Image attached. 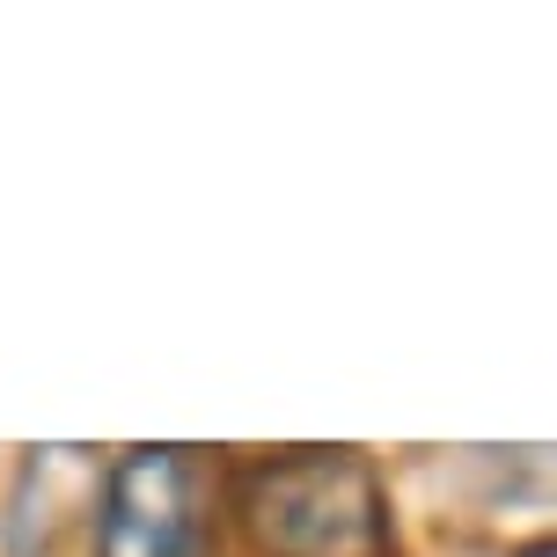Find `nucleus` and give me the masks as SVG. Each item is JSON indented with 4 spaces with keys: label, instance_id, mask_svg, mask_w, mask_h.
Returning a JSON list of instances; mask_svg holds the SVG:
<instances>
[{
    "label": "nucleus",
    "instance_id": "obj_1",
    "mask_svg": "<svg viewBox=\"0 0 557 557\" xmlns=\"http://www.w3.org/2000/svg\"><path fill=\"white\" fill-rule=\"evenodd\" d=\"M243 521H250L264 557H382L389 550L382 484L345 447H308V455H278V462L250 470Z\"/></svg>",
    "mask_w": 557,
    "mask_h": 557
},
{
    "label": "nucleus",
    "instance_id": "obj_2",
    "mask_svg": "<svg viewBox=\"0 0 557 557\" xmlns=\"http://www.w3.org/2000/svg\"><path fill=\"white\" fill-rule=\"evenodd\" d=\"M206 470L184 447H125L103 476L96 557H206Z\"/></svg>",
    "mask_w": 557,
    "mask_h": 557
},
{
    "label": "nucleus",
    "instance_id": "obj_3",
    "mask_svg": "<svg viewBox=\"0 0 557 557\" xmlns=\"http://www.w3.org/2000/svg\"><path fill=\"white\" fill-rule=\"evenodd\" d=\"M521 557H557V543H535V550H521Z\"/></svg>",
    "mask_w": 557,
    "mask_h": 557
}]
</instances>
